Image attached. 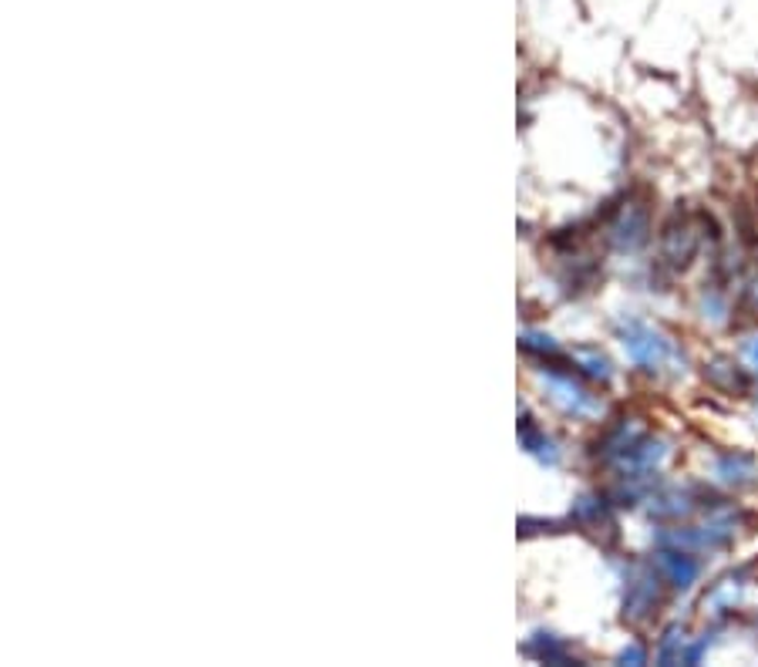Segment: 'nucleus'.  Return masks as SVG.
Returning <instances> with one entry per match:
<instances>
[{"instance_id":"nucleus-1","label":"nucleus","mask_w":758,"mask_h":667,"mask_svg":"<svg viewBox=\"0 0 758 667\" xmlns=\"http://www.w3.org/2000/svg\"><path fill=\"white\" fill-rule=\"evenodd\" d=\"M620 338H624V351L634 364H640L644 371H661L668 361H674V345L664 338L661 330L655 327H647L640 320H627L624 330H620Z\"/></svg>"},{"instance_id":"nucleus-2","label":"nucleus","mask_w":758,"mask_h":667,"mask_svg":"<svg viewBox=\"0 0 758 667\" xmlns=\"http://www.w3.org/2000/svg\"><path fill=\"white\" fill-rule=\"evenodd\" d=\"M658 570H661V577L671 583V587H678V590H688L694 580H697V573H701V567H697V560L694 556H688V553H658Z\"/></svg>"},{"instance_id":"nucleus-3","label":"nucleus","mask_w":758,"mask_h":667,"mask_svg":"<svg viewBox=\"0 0 758 667\" xmlns=\"http://www.w3.org/2000/svg\"><path fill=\"white\" fill-rule=\"evenodd\" d=\"M715 475L725 482V485H735V489H745V485H755L758 482V462L751 456H722L715 462Z\"/></svg>"},{"instance_id":"nucleus-4","label":"nucleus","mask_w":758,"mask_h":667,"mask_svg":"<svg viewBox=\"0 0 758 667\" xmlns=\"http://www.w3.org/2000/svg\"><path fill=\"white\" fill-rule=\"evenodd\" d=\"M647 240V212L644 209H627L620 222L614 227V243L620 250H637Z\"/></svg>"},{"instance_id":"nucleus-5","label":"nucleus","mask_w":758,"mask_h":667,"mask_svg":"<svg viewBox=\"0 0 758 667\" xmlns=\"http://www.w3.org/2000/svg\"><path fill=\"white\" fill-rule=\"evenodd\" d=\"M550 387H553L557 402H560L567 412H573V415H593V412H601V405L593 402V395H586L583 387H576L573 381H560V378H553V381H550Z\"/></svg>"},{"instance_id":"nucleus-6","label":"nucleus","mask_w":758,"mask_h":667,"mask_svg":"<svg viewBox=\"0 0 758 667\" xmlns=\"http://www.w3.org/2000/svg\"><path fill=\"white\" fill-rule=\"evenodd\" d=\"M655 600H658V590H655V580H637L634 587H630V597H627V610L624 614H630V617H644L647 610L655 606Z\"/></svg>"},{"instance_id":"nucleus-7","label":"nucleus","mask_w":758,"mask_h":667,"mask_svg":"<svg viewBox=\"0 0 758 667\" xmlns=\"http://www.w3.org/2000/svg\"><path fill=\"white\" fill-rule=\"evenodd\" d=\"M664 253L671 256V263H688L691 253H694V233L688 227H671L668 237H664Z\"/></svg>"},{"instance_id":"nucleus-8","label":"nucleus","mask_w":758,"mask_h":667,"mask_svg":"<svg viewBox=\"0 0 758 667\" xmlns=\"http://www.w3.org/2000/svg\"><path fill=\"white\" fill-rule=\"evenodd\" d=\"M745 361L758 371V338H751V341L745 345Z\"/></svg>"},{"instance_id":"nucleus-9","label":"nucleus","mask_w":758,"mask_h":667,"mask_svg":"<svg viewBox=\"0 0 758 667\" xmlns=\"http://www.w3.org/2000/svg\"><path fill=\"white\" fill-rule=\"evenodd\" d=\"M620 660H624V664H627V660H630V664H644V650H640V647H630V650L620 654Z\"/></svg>"},{"instance_id":"nucleus-10","label":"nucleus","mask_w":758,"mask_h":667,"mask_svg":"<svg viewBox=\"0 0 758 667\" xmlns=\"http://www.w3.org/2000/svg\"><path fill=\"white\" fill-rule=\"evenodd\" d=\"M751 297H755V304H758V281H755V287H751Z\"/></svg>"}]
</instances>
